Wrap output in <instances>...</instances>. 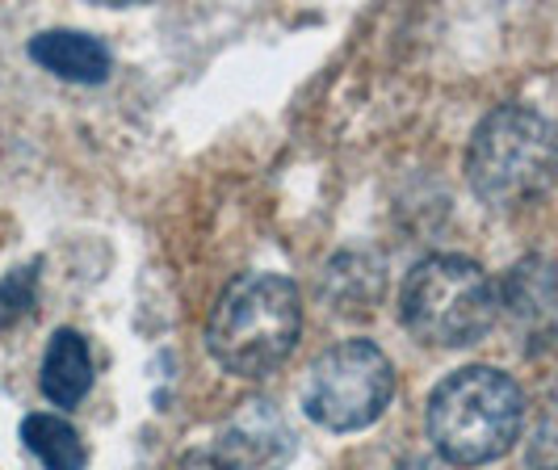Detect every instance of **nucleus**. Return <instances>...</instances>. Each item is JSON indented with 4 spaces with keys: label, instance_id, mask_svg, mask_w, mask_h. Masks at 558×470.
Segmentation results:
<instances>
[{
    "label": "nucleus",
    "instance_id": "f257e3e1",
    "mask_svg": "<svg viewBox=\"0 0 558 470\" xmlns=\"http://www.w3.org/2000/svg\"><path fill=\"white\" fill-rule=\"evenodd\" d=\"M303 333L299 286L281 274H244L219 294L206 324V349L227 374L265 378L294 353Z\"/></svg>",
    "mask_w": 558,
    "mask_h": 470
},
{
    "label": "nucleus",
    "instance_id": "f03ea898",
    "mask_svg": "<svg viewBox=\"0 0 558 470\" xmlns=\"http://www.w3.org/2000/svg\"><path fill=\"white\" fill-rule=\"evenodd\" d=\"M424 424L446 462L487 467L521 437L525 395L496 365H466L433 387Z\"/></svg>",
    "mask_w": 558,
    "mask_h": 470
},
{
    "label": "nucleus",
    "instance_id": "7ed1b4c3",
    "mask_svg": "<svg viewBox=\"0 0 558 470\" xmlns=\"http://www.w3.org/2000/svg\"><path fill=\"white\" fill-rule=\"evenodd\" d=\"M466 177L492 210H521L555 185L558 126L530 106H500L466 143Z\"/></svg>",
    "mask_w": 558,
    "mask_h": 470
},
{
    "label": "nucleus",
    "instance_id": "20e7f679",
    "mask_svg": "<svg viewBox=\"0 0 558 470\" xmlns=\"http://www.w3.org/2000/svg\"><path fill=\"white\" fill-rule=\"evenodd\" d=\"M399 320L420 345L466 349L496 328L500 290L478 261L458 252H437L416 261L412 274L403 277Z\"/></svg>",
    "mask_w": 558,
    "mask_h": 470
},
{
    "label": "nucleus",
    "instance_id": "39448f33",
    "mask_svg": "<svg viewBox=\"0 0 558 470\" xmlns=\"http://www.w3.org/2000/svg\"><path fill=\"white\" fill-rule=\"evenodd\" d=\"M395 399V365L374 340H340L311 361L303 412L328 433L369 429Z\"/></svg>",
    "mask_w": 558,
    "mask_h": 470
},
{
    "label": "nucleus",
    "instance_id": "423d86ee",
    "mask_svg": "<svg viewBox=\"0 0 558 470\" xmlns=\"http://www.w3.org/2000/svg\"><path fill=\"white\" fill-rule=\"evenodd\" d=\"M294 449H299L294 429L278 412V403L248 399L219 429V442H215L210 454L219 462H227L231 470H286V462L294 458Z\"/></svg>",
    "mask_w": 558,
    "mask_h": 470
},
{
    "label": "nucleus",
    "instance_id": "0eeeda50",
    "mask_svg": "<svg viewBox=\"0 0 558 470\" xmlns=\"http://www.w3.org/2000/svg\"><path fill=\"white\" fill-rule=\"evenodd\" d=\"M500 306L530 353L558 345V265L546 256L517 261L500 286Z\"/></svg>",
    "mask_w": 558,
    "mask_h": 470
},
{
    "label": "nucleus",
    "instance_id": "6e6552de",
    "mask_svg": "<svg viewBox=\"0 0 558 470\" xmlns=\"http://www.w3.org/2000/svg\"><path fill=\"white\" fill-rule=\"evenodd\" d=\"M29 59L72 84H101L113 72L110 47L84 29H43L29 38Z\"/></svg>",
    "mask_w": 558,
    "mask_h": 470
},
{
    "label": "nucleus",
    "instance_id": "1a4fd4ad",
    "mask_svg": "<svg viewBox=\"0 0 558 470\" xmlns=\"http://www.w3.org/2000/svg\"><path fill=\"white\" fill-rule=\"evenodd\" d=\"M38 383H43V395L56 408H76L88 395V387H93V353H88V340L76 328H59L51 336Z\"/></svg>",
    "mask_w": 558,
    "mask_h": 470
},
{
    "label": "nucleus",
    "instance_id": "9d476101",
    "mask_svg": "<svg viewBox=\"0 0 558 470\" xmlns=\"http://www.w3.org/2000/svg\"><path fill=\"white\" fill-rule=\"evenodd\" d=\"M22 445L43 462L47 470H84L88 467V449L81 433L51 412H34L22 420Z\"/></svg>",
    "mask_w": 558,
    "mask_h": 470
},
{
    "label": "nucleus",
    "instance_id": "9b49d317",
    "mask_svg": "<svg viewBox=\"0 0 558 470\" xmlns=\"http://www.w3.org/2000/svg\"><path fill=\"white\" fill-rule=\"evenodd\" d=\"M533 470H558V383L542 395V408L533 420L530 449H525Z\"/></svg>",
    "mask_w": 558,
    "mask_h": 470
},
{
    "label": "nucleus",
    "instance_id": "f8f14e48",
    "mask_svg": "<svg viewBox=\"0 0 558 470\" xmlns=\"http://www.w3.org/2000/svg\"><path fill=\"white\" fill-rule=\"evenodd\" d=\"M34 294H38V261L13 269L0 281V333L26 320L29 311H34Z\"/></svg>",
    "mask_w": 558,
    "mask_h": 470
},
{
    "label": "nucleus",
    "instance_id": "ddd939ff",
    "mask_svg": "<svg viewBox=\"0 0 558 470\" xmlns=\"http://www.w3.org/2000/svg\"><path fill=\"white\" fill-rule=\"evenodd\" d=\"M172 470H231L227 462H219L215 454H185Z\"/></svg>",
    "mask_w": 558,
    "mask_h": 470
},
{
    "label": "nucleus",
    "instance_id": "4468645a",
    "mask_svg": "<svg viewBox=\"0 0 558 470\" xmlns=\"http://www.w3.org/2000/svg\"><path fill=\"white\" fill-rule=\"evenodd\" d=\"M395 470H449V467H441V462H433V458H424V454H416V458H403Z\"/></svg>",
    "mask_w": 558,
    "mask_h": 470
}]
</instances>
